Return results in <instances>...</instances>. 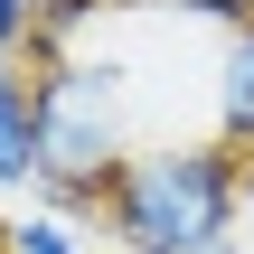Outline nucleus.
I'll list each match as a JSON object with an SVG mask.
<instances>
[{
  "instance_id": "nucleus-1",
  "label": "nucleus",
  "mask_w": 254,
  "mask_h": 254,
  "mask_svg": "<svg viewBox=\"0 0 254 254\" xmlns=\"http://www.w3.org/2000/svg\"><path fill=\"white\" fill-rule=\"evenodd\" d=\"M132 66L123 57H38V189L28 207L85 226L104 217L132 160Z\"/></svg>"
},
{
  "instance_id": "nucleus-2",
  "label": "nucleus",
  "mask_w": 254,
  "mask_h": 254,
  "mask_svg": "<svg viewBox=\"0 0 254 254\" xmlns=\"http://www.w3.org/2000/svg\"><path fill=\"white\" fill-rule=\"evenodd\" d=\"M245 217V160L226 141H141L104 198L113 254H207L236 245Z\"/></svg>"
},
{
  "instance_id": "nucleus-3",
  "label": "nucleus",
  "mask_w": 254,
  "mask_h": 254,
  "mask_svg": "<svg viewBox=\"0 0 254 254\" xmlns=\"http://www.w3.org/2000/svg\"><path fill=\"white\" fill-rule=\"evenodd\" d=\"M38 189V66H0V198Z\"/></svg>"
},
{
  "instance_id": "nucleus-4",
  "label": "nucleus",
  "mask_w": 254,
  "mask_h": 254,
  "mask_svg": "<svg viewBox=\"0 0 254 254\" xmlns=\"http://www.w3.org/2000/svg\"><path fill=\"white\" fill-rule=\"evenodd\" d=\"M217 141L254 170V19L226 28V47H217Z\"/></svg>"
},
{
  "instance_id": "nucleus-5",
  "label": "nucleus",
  "mask_w": 254,
  "mask_h": 254,
  "mask_svg": "<svg viewBox=\"0 0 254 254\" xmlns=\"http://www.w3.org/2000/svg\"><path fill=\"white\" fill-rule=\"evenodd\" d=\"M0 254H85V236H75L66 217H47V207H19V217L0 226Z\"/></svg>"
},
{
  "instance_id": "nucleus-6",
  "label": "nucleus",
  "mask_w": 254,
  "mask_h": 254,
  "mask_svg": "<svg viewBox=\"0 0 254 254\" xmlns=\"http://www.w3.org/2000/svg\"><path fill=\"white\" fill-rule=\"evenodd\" d=\"M94 9H104V0H28V28H38V57H57V47H66V38H75V28H85Z\"/></svg>"
},
{
  "instance_id": "nucleus-7",
  "label": "nucleus",
  "mask_w": 254,
  "mask_h": 254,
  "mask_svg": "<svg viewBox=\"0 0 254 254\" xmlns=\"http://www.w3.org/2000/svg\"><path fill=\"white\" fill-rule=\"evenodd\" d=\"M38 57V28H28V0H0V66H28Z\"/></svg>"
},
{
  "instance_id": "nucleus-8",
  "label": "nucleus",
  "mask_w": 254,
  "mask_h": 254,
  "mask_svg": "<svg viewBox=\"0 0 254 254\" xmlns=\"http://www.w3.org/2000/svg\"><path fill=\"white\" fill-rule=\"evenodd\" d=\"M179 9H198V19H217V28H245L254 0H179Z\"/></svg>"
},
{
  "instance_id": "nucleus-9",
  "label": "nucleus",
  "mask_w": 254,
  "mask_h": 254,
  "mask_svg": "<svg viewBox=\"0 0 254 254\" xmlns=\"http://www.w3.org/2000/svg\"><path fill=\"white\" fill-rule=\"evenodd\" d=\"M207 254H254V245H245V236H236V245H207Z\"/></svg>"
}]
</instances>
